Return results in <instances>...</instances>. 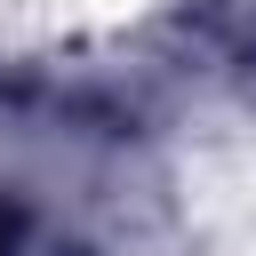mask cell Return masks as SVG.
I'll list each match as a JSON object with an SVG mask.
<instances>
[{
    "instance_id": "cell-1",
    "label": "cell",
    "mask_w": 256,
    "mask_h": 256,
    "mask_svg": "<svg viewBox=\"0 0 256 256\" xmlns=\"http://www.w3.org/2000/svg\"><path fill=\"white\" fill-rule=\"evenodd\" d=\"M0 256H8V240H0Z\"/></svg>"
}]
</instances>
